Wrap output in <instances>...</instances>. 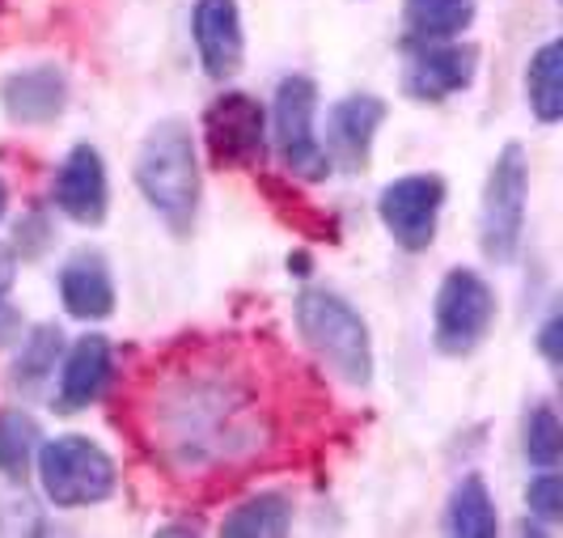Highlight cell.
<instances>
[{"instance_id":"cell-1","label":"cell","mask_w":563,"mask_h":538,"mask_svg":"<svg viewBox=\"0 0 563 538\" xmlns=\"http://www.w3.org/2000/svg\"><path fill=\"white\" fill-rule=\"evenodd\" d=\"M153 450L178 475H212L238 466L263 446V411L246 382L221 365L174 373L148 407Z\"/></svg>"},{"instance_id":"cell-2","label":"cell","mask_w":563,"mask_h":538,"mask_svg":"<svg viewBox=\"0 0 563 538\" xmlns=\"http://www.w3.org/2000/svg\"><path fill=\"white\" fill-rule=\"evenodd\" d=\"M136 187L148 208L174 233H187L199 208V157L196 136L183 119H162L136 153Z\"/></svg>"},{"instance_id":"cell-3","label":"cell","mask_w":563,"mask_h":538,"mask_svg":"<svg viewBox=\"0 0 563 538\" xmlns=\"http://www.w3.org/2000/svg\"><path fill=\"white\" fill-rule=\"evenodd\" d=\"M292 318L301 340L313 348V356L347 386L373 382V336L368 322L356 314L352 301H343L331 288H301L292 301Z\"/></svg>"},{"instance_id":"cell-4","label":"cell","mask_w":563,"mask_h":538,"mask_svg":"<svg viewBox=\"0 0 563 538\" xmlns=\"http://www.w3.org/2000/svg\"><path fill=\"white\" fill-rule=\"evenodd\" d=\"M38 466V487L56 509H89L102 505L119 483L114 458L98 441H89L81 432H64L52 441H38L34 453Z\"/></svg>"},{"instance_id":"cell-5","label":"cell","mask_w":563,"mask_h":538,"mask_svg":"<svg viewBox=\"0 0 563 538\" xmlns=\"http://www.w3.org/2000/svg\"><path fill=\"white\" fill-rule=\"evenodd\" d=\"M526 199H530V162L526 149L512 141L500 149V157L492 162V174L483 183L479 204V246L487 263L508 267L521 255V238H526Z\"/></svg>"},{"instance_id":"cell-6","label":"cell","mask_w":563,"mask_h":538,"mask_svg":"<svg viewBox=\"0 0 563 538\" xmlns=\"http://www.w3.org/2000/svg\"><path fill=\"white\" fill-rule=\"evenodd\" d=\"M496 322V293L471 267H453L432 301V343L445 356H471Z\"/></svg>"},{"instance_id":"cell-7","label":"cell","mask_w":563,"mask_h":538,"mask_svg":"<svg viewBox=\"0 0 563 538\" xmlns=\"http://www.w3.org/2000/svg\"><path fill=\"white\" fill-rule=\"evenodd\" d=\"M272 141L280 153L284 171L297 178H327L331 162L318 141V86L310 77L292 73L276 86V102H272Z\"/></svg>"},{"instance_id":"cell-8","label":"cell","mask_w":563,"mask_h":538,"mask_svg":"<svg viewBox=\"0 0 563 538\" xmlns=\"http://www.w3.org/2000/svg\"><path fill=\"white\" fill-rule=\"evenodd\" d=\"M441 208H445V183L437 174H402L377 196V217L386 233L411 255H420L437 242Z\"/></svg>"},{"instance_id":"cell-9","label":"cell","mask_w":563,"mask_h":538,"mask_svg":"<svg viewBox=\"0 0 563 538\" xmlns=\"http://www.w3.org/2000/svg\"><path fill=\"white\" fill-rule=\"evenodd\" d=\"M203 141L217 166L246 171L258 166L267 153V114L242 89H225L208 111H203Z\"/></svg>"},{"instance_id":"cell-10","label":"cell","mask_w":563,"mask_h":538,"mask_svg":"<svg viewBox=\"0 0 563 538\" xmlns=\"http://www.w3.org/2000/svg\"><path fill=\"white\" fill-rule=\"evenodd\" d=\"M382 123H386V102L377 94H347V98H339L335 107L327 111V136H318L331 171L335 166L343 174L368 171L373 141H377Z\"/></svg>"},{"instance_id":"cell-11","label":"cell","mask_w":563,"mask_h":538,"mask_svg":"<svg viewBox=\"0 0 563 538\" xmlns=\"http://www.w3.org/2000/svg\"><path fill=\"white\" fill-rule=\"evenodd\" d=\"M479 73V52L471 43H416L407 68H402V89L416 102H445L453 94L471 89Z\"/></svg>"},{"instance_id":"cell-12","label":"cell","mask_w":563,"mask_h":538,"mask_svg":"<svg viewBox=\"0 0 563 538\" xmlns=\"http://www.w3.org/2000/svg\"><path fill=\"white\" fill-rule=\"evenodd\" d=\"M52 199L77 226H102L107 221L111 183H107V162L93 144H73L68 149V157L56 171V183H52Z\"/></svg>"},{"instance_id":"cell-13","label":"cell","mask_w":563,"mask_h":538,"mask_svg":"<svg viewBox=\"0 0 563 538\" xmlns=\"http://www.w3.org/2000/svg\"><path fill=\"white\" fill-rule=\"evenodd\" d=\"M191 39H196L199 64L212 81H229L242 73L246 59V30L238 0H196L191 9Z\"/></svg>"},{"instance_id":"cell-14","label":"cell","mask_w":563,"mask_h":538,"mask_svg":"<svg viewBox=\"0 0 563 538\" xmlns=\"http://www.w3.org/2000/svg\"><path fill=\"white\" fill-rule=\"evenodd\" d=\"M0 107L13 123H26V128H43V123H56L64 107H68V77L56 64H30L18 68L0 81Z\"/></svg>"},{"instance_id":"cell-15","label":"cell","mask_w":563,"mask_h":538,"mask_svg":"<svg viewBox=\"0 0 563 538\" xmlns=\"http://www.w3.org/2000/svg\"><path fill=\"white\" fill-rule=\"evenodd\" d=\"M114 377V348L107 336H81L68 348L64 369H59V411H81L93 407L98 398L111 391Z\"/></svg>"},{"instance_id":"cell-16","label":"cell","mask_w":563,"mask_h":538,"mask_svg":"<svg viewBox=\"0 0 563 538\" xmlns=\"http://www.w3.org/2000/svg\"><path fill=\"white\" fill-rule=\"evenodd\" d=\"M59 301L81 322H102L114 314V281L107 259L98 251H81L59 267Z\"/></svg>"},{"instance_id":"cell-17","label":"cell","mask_w":563,"mask_h":538,"mask_svg":"<svg viewBox=\"0 0 563 538\" xmlns=\"http://www.w3.org/2000/svg\"><path fill=\"white\" fill-rule=\"evenodd\" d=\"M411 43H450L475 26V0H402Z\"/></svg>"},{"instance_id":"cell-18","label":"cell","mask_w":563,"mask_h":538,"mask_svg":"<svg viewBox=\"0 0 563 538\" xmlns=\"http://www.w3.org/2000/svg\"><path fill=\"white\" fill-rule=\"evenodd\" d=\"M445 530L453 538H496L500 513H496V501H492V492L479 475H466L453 487L450 509H445Z\"/></svg>"},{"instance_id":"cell-19","label":"cell","mask_w":563,"mask_h":538,"mask_svg":"<svg viewBox=\"0 0 563 538\" xmlns=\"http://www.w3.org/2000/svg\"><path fill=\"white\" fill-rule=\"evenodd\" d=\"M526 98L538 123H560L563 114V47L547 39L526 64Z\"/></svg>"},{"instance_id":"cell-20","label":"cell","mask_w":563,"mask_h":538,"mask_svg":"<svg viewBox=\"0 0 563 538\" xmlns=\"http://www.w3.org/2000/svg\"><path fill=\"white\" fill-rule=\"evenodd\" d=\"M292 530V501L280 492H258L242 501L238 509L221 521V535H246V538H280Z\"/></svg>"},{"instance_id":"cell-21","label":"cell","mask_w":563,"mask_h":538,"mask_svg":"<svg viewBox=\"0 0 563 538\" xmlns=\"http://www.w3.org/2000/svg\"><path fill=\"white\" fill-rule=\"evenodd\" d=\"M59 352H64V331L52 327V322L34 327L26 340H22L18 361H13V382H18V386H38V382H47L59 361Z\"/></svg>"},{"instance_id":"cell-22","label":"cell","mask_w":563,"mask_h":538,"mask_svg":"<svg viewBox=\"0 0 563 538\" xmlns=\"http://www.w3.org/2000/svg\"><path fill=\"white\" fill-rule=\"evenodd\" d=\"M38 453V425L26 411H0V475L22 480Z\"/></svg>"},{"instance_id":"cell-23","label":"cell","mask_w":563,"mask_h":538,"mask_svg":"<svg viewBox=\"0 0 563 538\" xmlns=\"http://www.w3.org/2000/svg\"><path fill=\"white\" fill-rule=\"evenodd\" d=\"M526 458L534 462L538 471H555L563 458V428L560 416L551 403H534L530 416H526Z\"/></svg>"},{"instance_id":"cell-24","label":"cell","mask_w":563,"mask_h":538,"mask_svg":"<svg viewBox=\"0 0 563 538\" xmlns=\"http://www.w3.org/2000/svg\"><path fill=\"white\" fill-rule=\"evenodd\" d=\"M526 505H530V513L542 517L547 526H555V521L563 517V480L560 475H555V471L534 475L530 487H526Z\"/></svg>"},{"instance_id":"cell-25","label":"cell","mask_w":563,"mask_h":538,"mask_svg":"<svg viewBox=\"0 0 563 538\" xmlns=\"http://www.w3.org/2000/svg\"><path fill=\"white\" fill-rule=\"evenodd\" d=\"M538 352H542V361L551 369L560 365V310H551V318L542 322V331H538Z\"/></svg>"},{"instance_id":"cell-26","label":"cell","mask_w":563,"mask_h":538,"mask_svg":"<svg viewBox=\"0 0 563 538\" xmlns=\"http://www.w3.org/2000/svg\"><path fill=\"white\" fill-rule=\"evenodd\" d=\"M22 331V314L9 306V293H0V343H13Z\"/></svg>"},{"instance_id":"cell-27","label":"cell","mask_w":563,"mask_h":538,"mask_svg":"<svg viewBox=\"0 0 563 538\" xmlns=\"http://www.w3.org/2000/svg\"><path fill=\"white\" fill-rule=\"evenodd\" d=\"M13 276H18V267H13V251H4V246H0V293H9V288H13Z\"/></svg>"},{"instance_id":"cell-28","label":"cell","mask_w":563,"mask_h":538,"mask_svg":"<svg viewBox=\"0 0 563 538\" xmlns=\"http://www.w3.org/2000/svg\"><path fill=\"white\" fill-rule=\"evenodd\" d=\"M4 208H9V187H4V178H0V221H4Z\"/></svg>"}]
</instances>
